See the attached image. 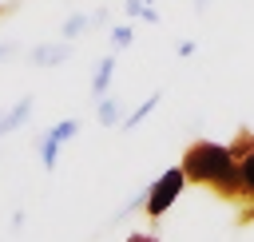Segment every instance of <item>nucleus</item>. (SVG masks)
<instances>
[{"instance_id":"obj_1","label":"nucleus","mask_w":254,"mask_h":242,"mask_svg":"<svg viewBox=\"0 0 254 242\" xmlns=\"http://www.w3.org/2000/svg\"><path fill=\"white\" fill-rule=\"evenodd\" d=\"M183 175L194 186H210L218 198L238 202V159L230 155V147L214 143V139H194L183 151Z\"/></svg>"},{"instance_id":"obj_2","label":"nucleus","mask_w":254,"mask_h":242,"mask_svg":"<svg viewBox=\"0 0 254 242\" xmlns=\"http://www.w3.org/2000/svg\"><path fill=\"white\" fill-rule=\"evenodd\" d=\"M183 186H187V175L183 167H167L151 186H147V202H143V214L147 218H163L179 198H183Z\"/></svg>"},{"instance_id":"obj_3","label":"nucleus","mask_w":254,"mask_h":242,"mask_svg":"<svg viewBox=\"0 0 254 242\" xmlns=\"http://www.w3.org/2000/svg\"><path fill=\"white\" fill-rule=\"evenodd\" d=\"M75 135H79V123H75V119H64V123H56V127H48V131L40 135V163H44V171H56L60 151H64Z\"/></svg>"},{"instance_id":"obj_4","label":"nucleus","mask_w":254,"mask_h":242,"mask_svg":"<svg viewBox=\"0 0 254 242\" xmlns=\"http://www.w3.org/2000/svg\"><path fill=\"white\" fill-rule=\"evenodd\" d=\"M71 56V40H60V44H40V48H32V63L36 67H56V63H64Z\"/></svg>"},{"instance_id":"obj_5","label":"nucleus","mask_w":254,"mask_h":242,"mask_svg":"<svg viewBox=\"0 0 254 242\" xmlns=\"http://www.w3.org/2000/svg\"><path fill=\"white\" fill-rule=\"evenodd\" d=\"M95 119L103 123V127H119L123 123V103H119V95H99L95 99Z\"/></svg>"},{"instance_id":"obj_6","label":"nucleus","mask_w":254,"mask_h":242,"mask_svg":"<svg viewBox=\"0 0 254 242\" xmlns=\"http://www.w3.org/2000/svg\"><path fill=\"white\" fill-rule=\"evenodd\" d=\"M238 202L254 206V151L238 159Z\"/></svg>"},{"instance_id":"obj_7","label":"nucleus","mask_w":254,"mask_h":242,"mask_svg":"<svg viewBox=\"0 0 254 242\" xmlns=\"http://www.w3.org/2000/svg\"><path fill=\"white\" fill-rule=\"evenodd\" d=\"M111 79H115V56H103V60L95 63V75H91V95H95V99L107 95V91H111Z\"/></svg>"},{"instance_id":"obj_8","label":"nucleus","mask_w":254,"mask_h":242,"mask_svg":"<svg viewBox=\"0 0 254 242\" xmlns=\"http://www.w3.org/2000/svg\"><path fill=\"white\" fill-rule=\"evenodd\" d=\"M91 28H95V16H87V12H71V16L64 20L60 36H64V40H75V36H83V32H91Z\"/></svg>"},{"instance_id":"obj_9","label":"nucleus","mask_w":254,"mask_h":242,"mask_svg":"<svg viewBox=\"0 0 254 242\" xmlns=\"http://www.w3.org/2000/svg\"><path fill=\"white\" fill-rule=\"evenodd\" d=\"M155 107H159V91H151V95H147V99H143V103H139L131 115H123V123H119V127H123V131H135V127H139V123H143V119H147Z\"/></svg>"},{"instance_id":"obj_10","label":"nucleus","mask_w":254,"mask_h":242,"mask_svg":"<svg viewBox=\"0 0 254 242\" xmlns=\"http://www.w3.org/2000/svg\"><path fill=\"white\" fill-rule=\"evenodd\" d=\"M28 115H32V95H24L12 111H4V127H8V131H16V127H24V123H28Z\"/></svg>"},{"instance_id":"obj_11","label":"nucleus","mask_w":254,"mask_h":242,"mask_svg":"<svg viewBox=\"0 0 254 242\" xmlns=\"http://www.w3.org/2000/svg\"><path fill=\"white\" fill-rule=\"evenodd\" d=\"M123 12H127V16H139V20H147V24H159L155 0H123Z\"/></svg>"},{"instance_id":"obj_12","label":"nucleus","mask_w":254,"mask_h":242,"mask_svg":"<svg viewBox=\"0 0 254 242\" xmlns=\"http://www.w3.org/2000/svg\"><path fill=\"white\" fill-rule=\"evenodd\" d=\"M250 151H254V131H250V127H242V131L234 135V143H230V155H234V159H242V155H250Z\"/></svg>"},{"instance_id":"obj_13","label":"nucleus","mask_w":254,"mask_h":242,"mask_svg":"<svg viewBox=\"0 0 254 242\" xmlns=\"http://www.w3.org/2000/svg\"><path fill=\"white\" fill-rule=\"evenodd\" d=\"M111 48H115V52L131 48V24H115V28H111Z\"/></svg>"},{"instance_id":"obj_14","label":"nucleus","mask_w":254,"mask_h":242,"mask_svg":"<svg viewBox=\"0 0 254 242\" xmlns=\"http://www.w3.org/2000/svg\"><path fill=\"white\" fill-rule=\"evenodd\" d=\"M175 52L187 60V56H194V44H190V40H179V48H175Z\"/></svg>"},{"instance_id":"obj_15","label":"nucleus","mask_w":254,"mask_h":242,"mask_svg":"<svg viewBox=\"0 0 254 242\" xmlns=\"http://www.w3.org/2000/svg\"><path fill=\"white\" fill-rule=\"evenodd\" d=\"M127 242H159V238H155V234H131Z\"/></svg>"},{"instance_id":"obj_16","label":"nucleus","mask_w":254,"mask_h":242,"mask_svg":"<svg viewBox=\"0 0 254 242\" xmlns=\"http://www.w3.org/2000/svg\"><path fill=\"white\" fill-rule=\"evenodd\" d=\"M12 56V44H0V60H8Z\"/></svg>"},{"instance_id":"obj_17","label":"nucleus","mask_w":254,"mask_h":242,"mask_svg":"<svg viewBox=\"0 0 254 242\" xmlns=\"http://www.w3.org/2000/svg\"><path fill=\"white\" fill-rule=\"evenodd\" d=\"M0 135H8V127H4V111H0Z\"/></svg>"},{"instance_id":"obj_18","label":"nucleus","mask_w":254,"mask_h":242,"mask_svg":"<svg viewBox=\"0 0 254 242\" xmlns=\"http://www.w3.org/2000/svg\"><path fill=\"white\" fill-rule=\"evenodd\" d=\"M206 4H210V0H194V8H206Z\"/></svg>"},{"instance_id":"obj_19","label":"nucleus","mask_w":254,"mask_h":242,"mask_svg":"<svg viewBox=\"0 0 254 242\" xmlns=\"http://www.w3.org/2000/svg\"><path fill=\"white\" fill-rule=\"evenodd\" d=\"M4 12H8V4H0V16H4Z\"/></svg>"}]
</instances>
